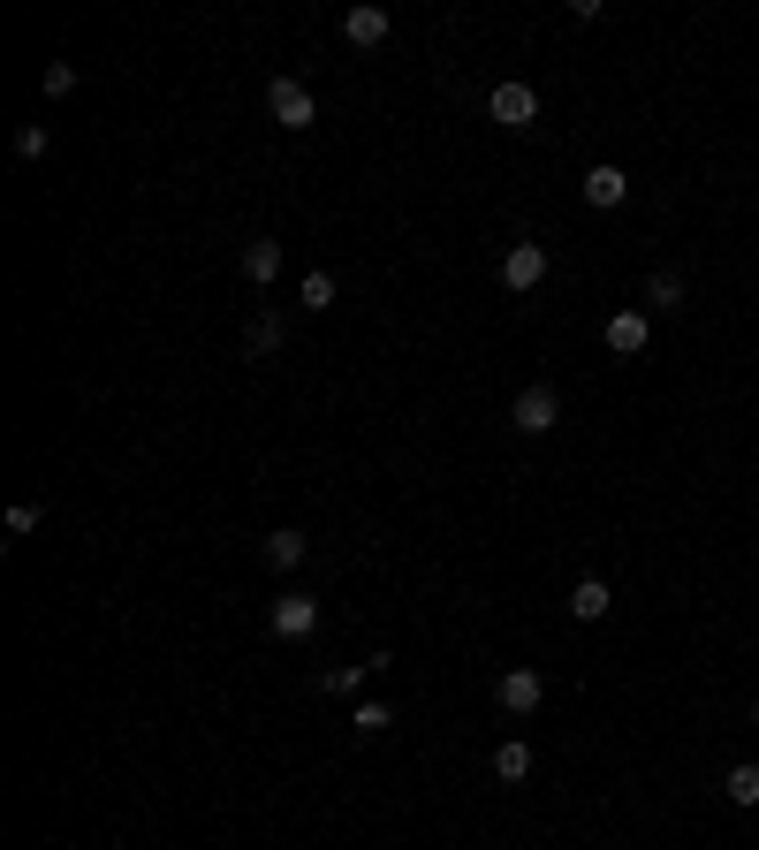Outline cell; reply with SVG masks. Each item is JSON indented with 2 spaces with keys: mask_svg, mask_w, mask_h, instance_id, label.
Instances as JSON below:
<instances>
[{
  "mask_svg": "<svg viewBox=\"0 0 759 850\" xmlns=\"http://www.w3.org/2000/svg\"><path fill=\"white\" fill-rule=\"evenodd\" d=\"M554 418H562V395H554L548 380H532L509 403V425H516V433H554Z\"/></svg>",
  "mask_w": 759,
  "mask_h": 850,
  "instance_id": "1",
  "label": "cell"
},
{
  "mask_svg": "<svg viewBox=\"0 0 759 850\" xmlns=\"http://www.w3.org/2000/svg\"><path fill=\"white\" fill-rule=\"evenodd\" d=\"M266 631H274V638H289V645H296V638H312V631H319V600L282 593L274 607H266Z\"/></svg>",
  "mask_w": 759,
  "mask_h": 850,
  "instance_id": "2",
  "label": "cell"
},
{
  "mask_svg": "<svg viewBox=\"0 0 759 850\" xmlns=\"http://www.w3.org/2000/svg\"><path fill=\"white\" fill-rule=\"evenodd\" d=\"M266 107H274V122H282V129H312V122H319L312 91L296 85V77H274V85H266Z\"/></svg>",
  "mask_w": 759,
  "mask_h": 850,
  "instance_id": "3",
  "label": "cell"
},
{
  "mask_svg": "<svg viewBox=\"0 0 759 850\" xmlns=\"http://www.w3.org/2000/svg\"><path fill=\"white\" fill-rule=\"evenodd\" d=\"M494 699H502V714H540V699H548V676H540V669H502Z\"/></svg>",
  "mask_w": 759,
  "mask_h": 850,
  "instance_id": "4",
  "label": "cell"
},
{
  "mask_svg": "<svg viewBox=\"0 0 759 850\" xmlns=\"http://www.w3.org/2000/svg\"><path fill=\"white\" fill-rule=\"evenodd\" d=\"M486 115H494L502 129H532V122H540V91H532V85H494Z\"/></svg>",
  "mask_w": 759,
  "mask_h": 850,
  "instance_id": "5",
  "label": "cell"
},
{
  "mask_svg": "<svg viewBox=\"0 0 759 850\" xmlns=\"http://www.w3.org/2000/svg\"><path fill=\"white\" fill-rule=\"evenodd\" d=\"M502 281L516 289V297H524V289H540V281H548V251H540V244H509Z\"/></svg>",
  "mask_w": 759,
  "mask_h": 850,
  "instance_id": "6",
  "label": "cell"
},
{
  "mask_svg": "<svg viewBox=\"0 0 759 850\" xmlns=\"http://www.w3.org/2000/svg\"><path fill=\"white\" fill-rule=\"evenodd\" d=\"M578 190H585V206H592V212H608V206H623V198H631V175L600 160V168H585V182H578Z\"/></svg>",
  "mask_w": 759,
  "mask_h": 850,
  "instance_id": "7",
  "label": "cell"
},
{
  "mask_svg": "<svg viewBox=\"0 0 759 850\" xmlns=\"http://www.w3.org/2000/svg\"><path fill=\"white\" fill-rule=\"evenodd\" d=\"M645 342H653V319H645V312H615V319H608V349H615V357H638Z\"/></svg>",
  "mask_w": 759,
  "mask_h": 850,
  "instance_id": "8",
  "label": "cell"
},
{
  "mask_svg": "<svg viewBox=\"0 0 759 850\" xmlns=\"http://www.w3.org/2000/svg\"><path fill=\"white\" fill-rule=\"evenodd\" d=\"M342 39H349V46H379V39H387V8H373V0H357V8L342 16Z\"/></svg>",
  "mask_w": 759,
  "mask_h": 850,
  "instance_id": "9",
  "label": "cell"
},
{
  "mask_svg": "<svg viewBox=\"0 0 759 850\" xmlns=\"http://www.w3.org/2000/svg\"><path fill=\"white\" fill-rule=\"evenodd\" d=\"M244 274H252L258 289L282 281V244H274V236H252V244H244Z\"/></svg>",
  "mask_w": 759,
  "mask_h": 850,
  "instance_id": "10",
  "label": "cell"
},
{
  "mask_svg": "<svg viewBox=\"0 0 759 850\" xmlns=\"http://www.w3.org/2000/svg\"><path fill=\"white\" fill-rule=\"evenodd\" d=\"M304 554H312V540H304V532H289V524H282V532H266V570H282V577H289Z\"/></svg>",
  "mask_w": 759,
  "mask_h": 850,
  "instance_id": "11",
  "label": "cell"
},
{
  "mask_svg": "<svg viewBox=\"0 0 759 850\" xmlns=\"http://www.w3.org/2000/svg\"><path fill=\"white\" fill-rule=\"evenodd\" d=\"M570 615H578V623H600V615H608V585H600V577H578V585H570Z\"/></svg>",
  "mask_w": 759,
  "mask_h": 850,
  "instance_id": "12",
  "label": "cell"
},
{
  "mask_svg": "<svg viewBox=\"0 0 759 850\" xmlns=\"http://www.w3.org/2000/svg\"><path fill=\"white\" fill-rule=\"evenodd\" d=\"M721 798H729V805H759V767L737 760L729 774H721Z\"/></svg>",
  "mask_w": 759,
  "mask_h": 850,
  "instance_id": "13",
  "label": "cell"
},
{
  "mask_svg": "<svg viewBox=\"0 0 759 850\" xmlns=\"http://www.w3.org/2000/svg\"><path fill=\"white\" fill-rule=\"evenodd\" d=\"M244 349H252V357H274V349H282V312H258L252 327H244Z\"/></svg>",
  "mask_w": 759,
  "mask_h": 850,
  "instance_id": "14",
  "label": "cell"
},
{
  "mask_svg": "<svg viewBox=\"0 0 759 850\" xmlns=\"http://www.w3.org/2000/svg\"><path fill=\"white\" fill-rule=\"evenodd\" d=\"M645 304H653V312H676V304H683V274H676V266L645 274Z\"/></svg>",
  "mask_w": 759,
  "mask_h": 850,
  "instance_id": "15",
  "label": "cell"
},
{
  "mask_svg": "<svg viewBox=\"0 0 759 850\" xmlns=\"http://www.w3.org/2000/svg\"><path fill=\"white\" fill-rule=\"evenodd\" d=\"M494 774H502V782H524V774H532V744H524V737H509L502 752H494Z\"/></svg>",
  "mask_w": 759,
  "mask_h": 850,
  "instance_id": "16",
  "label": "cell"
},
{
  "mask_svg": "<svg viewBox=\"0 0 759 850\" xmlns=\"http://www.w3.org/2000/svg\"><path fill=\"white\" fill-rule=\"evenodd\" d=\"M296 304H304V312H327V304H335V274H304Z\"/></svg>",
  "mask_w": 759,
  "mask_h": 850,
  "instance_id": "17",
  "label": "cell"
},
{
  "mask_svg": "<svg viewBox=\"0 0 759 850\" xmlns=\"http://www.w3.org/2000/svg\"><path fill=\"white\" fill-rule=\"evenodd\" d=\"M365 676H373V661H365V669H319V691H335V699H349V691H357Z\"/></svg>",
  "mask_w": 759,
  "mask_h": 850,
  "instance_id": "18",
  "label": "cell"
},
{
  "mask_svg": "<svg viewBox=\"0 0 759 850\" xmlns=\"http://www.w3.org/2000/svg\"><path fill=\"white\" fill-rule=\"evenodd\" d=\"M387 729H395V706L365 699V706H357V737H387Z\"/></svg>",
  "mask_w": 759,
  "mask_h": 850,
  "instance_id": "19",
  "label": "cell"
},
{
  "mask_svg": "<svg viewBox=\"0 0 759 850\" xmlns=\"http://www.w3.org/2000/svg\"><path fill=\"white\" fill-rule=\"evenodd\" d=\"M77 91V61H46V99H69Z\"/></svg>",
  "mask_w": 759,
  "mask_h": 850,
  "instance_id": "20",
  "label": "cell"
},
{
  "mask_svg": "<svg viewBox=\"0 0 759 850\" xmlns=\"http://www.w3.org/2000/svg\"><path fill=\"white\" fill-rule=\"evenodd\" d=\"M46 145H53V137H46V122H23V129H16V152H23V160H46Z\"/></svg>",
  "mask_w": 759,
  "mask_h": 850,
  "instance_id": "21",
  "label": "cell"
},
{
  "mask_svg": "<svg viewBox=\"0 0 759 850\" xmlns=\"http://www.w3.org/2000/svg\"><path fill=\"white\" fill-rule=\"evenodd\" d=\"M39 502H16V510H8V532H16V540H23V532H39Z\"/></svg>",
  "mask_w": 759,
  "mask_h": 850,
  "instance_id": "22",
  "label": "cell"
},
{
  "mask_svg": "<svg viewBox=\"0 0 759 850\" xmlns=\"http://www.w3.org/2000/svg\"><path fill=\"white\" fill-rule=\"evenodd\" d=\"M752 722H759V699H752Z\"/></svg>",
  "mask_w": 759,
  "mask_h": 850,
  "instance_id": "23",
  "label": "cell"
}]
</instances>
